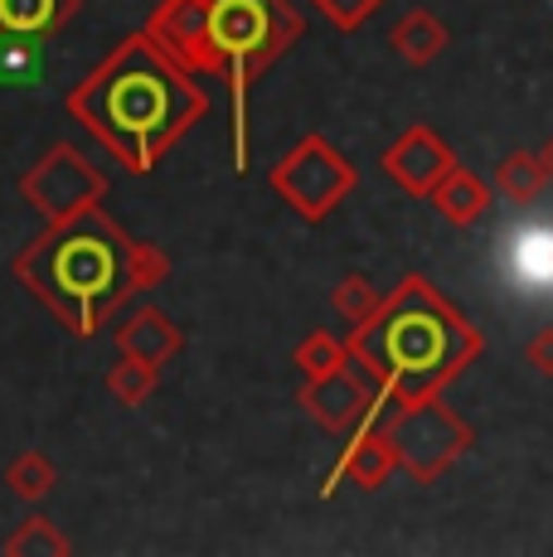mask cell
Returning <instances> with one entry per match:
<instances>
[{
    "label": "cell",
    "mask_w": 553,
    "mask_h": 557,
    "mask_svg": "<svg viewBox=\"0 0 553 557\" xmlns=\"http://www.w3.org/2000/svg\"><path fill=\"white\" fill-rule=\"evenodd\" d=\"M69 112L132 170H151L205 116V92L151 35H132L73 88Z\"/></svg>",
    "instance_id": "1"
},
{
    "label": "cell",
    "mask_w": 553,
    "mask_h": 557,
    "mask_svg": "<svg viewBox=\"0 0 553 557\" xmlns=\"http://www.w3.org/2000/svg\"><path fill=\"white\" fill-rule=\"evenodd\" d=\"M349 355L365 363L389 393V403L438 398L446 383L481 355V330L462 315L432 282L408 276L349 339Z\"/></svg>",
    "instance_id": "2"
},
{
    "label": "cell",
    "mask_w": 553,
    "mask_h": 557,
    "mask_svg": "<svg viewBox=\"0 0 553 557\" xmlns=\"http://www.w3.org/2000/svg\"><path fill=\"white\" fill-rule=\"evenodd\" d=\"M15 276L78 335H93L98 320L136 286V248L108 213L83 209L25 248Z\"/></svg>",
    "instance_id": "3"
},
{
    "label": "cell",
    "mask_w": 553,
    "mask_h": 557,
    "mask_svg": "<svg viewBox=\"0 0 553 557\" xmlns=\"http://www.w3.org/2000/svg\"><path fill=\"white\" fill-rule=\"evenodd\" d=\"M219 73L233 92V165H248V83L302 35V20L282 0H209Z\"/></svg>",
    "instance_id": "4"
},
{
    "label": "cell",
    "mask_w": 553,
    "mask_h": 557,
    "mask_svg": "<svg viewBox=\"0 0 553 557\" xmlns=\"http://www.w3.org/2000/svg\"><path fill=\"white\" fill-rule=\"evenodd\" d=\"M384 436L393 442V451H398V466L418 480H438L442 470L471 446V426H466L452 407H442L438 398L398 403Z\"/></svg>",
    "instance_id": "5"
},
{
    "label": "cell",
    "mask_w": 553,
    "mask_h": 557,
    "mask_svg": "<svg viewBox=\"0 0 553 557\" xmlns=\"http://www.w3.org/2000/svg\"><path fill=\"white\" fill-rule=\"evenodd\" d=\"M272 185L282 189V199L292 203V209H302L306 219H325L331 203L355 189V165L340 160L321 136H306V141L272 170Z\"/></svg>",
    "instance_id": "6"
},
{
    "label": "cell",
    "mask_w": 553,
    "mask_h": 557,
    "mask_svg": "<svg viewBox=\"0 0 553 557\" xmlns=\"http://www.w3.org/2000/svg\"><path fill=\"white\" fill-rule=\"evenodd\" d=\"M20 195L35 203L45 219L59 223V219H73V213H83V209H93V203H98L102 175L78 151L59 146V151H49L35 170H29L25 185H20Z\"/></svg>",
    "instance_id": "7"
},
{
    "label": "cell",
    "mask_w": 553,
    "mask_h": 557,
    "mask_svg": "<svg viewBox=\"0 0 553 557\" xmlns=\"http://www.w3.org/2000/svg\"><path fill=\"white\" fill-rule=\"evenodd\" d=\"M302 403L311 407L316 422L335 426V432H349V426L369 422V412H374L379 403H389V393L379 388V379L365 369V363L355 359V369H331L321 373V379H311L302 388Z\"/></svg>",
    "instance_id": "8"
},
{
    "label": "cell",
    "mask_w": 553,
    "mask_h": 557,
    "mask_svg": "<svg viewBox=\"0 0 553 557\" xmlns=\"http://www.w3.org/2000/svg\"><path fill=\"white\" fill-rule=\"evenodd\" d=\"M146 35L161 45L185 73H219L214 29H209V0H161Z\"/></svg>",
    "instance_id": "9"
},
{
    "label": "cell",
    "mask_w": 553,
    "mask_h": 557,
    "mask_svg": "<svg viewBox=\"0 0 553 557\" xmlns=\"http://www.w3.org/2000/svg\"><path fill=\"white\" fill-rule=\"evenodd\" d=\"M384 170L393 175L398 189H408V195H418V199H432V189L452 175L456 160L432 126H413V132L398 136V146L384 151Z\"/></svg>",
    "instance_id": "10"
},
{
    "label": "cell",
    "mask_w": 553,
    "mask_h": 557,
    "mask_svg": "<svg viewBox=\"0 0 553 557\" xmlns=\"http://www.w3.org/2000/svg\"><path fill=\"white\" fill-rule=\"evenodd\" d=\"M432 203H438V213H442L446 223L466 228V223H476L486 209H491V185H486L481 175H471V170L456 165L452 175H446L442 185L432 189Z\"/></svg>",
    "instance_id": "11"
},
{
    "label": "cell",
    "mask_w": 553,
    "mask_h": 557,
    "mask_svg": "<svg viewBox=\"0 0 553 557\" xmlns=\"http://www.w3.org/2000/svg\"><path fill=\"white\" fill-rule=\"evenodd\" d=\"M78 10V0H0V35H39L49 39Z\"/></svg>",
    "instance_id": "12"
},
{
    "label": "cell",
    "mask_w": 553,
    "mask_h": 557,
    "mask_svg": "<svg viewBox=\"0 0 553 557\" xmlns=\"http://www.w3.org/2000/svg\"><path fill=\"white\" fill-rule=\"evenodd\" d=\"M393 466H398V451H393V442L384 432H359L355 446L340 456V475L355 480V485H365V490L384 485V480L393 475Z\"/></svg>",
    "instance_id": "13"
},
{
    "label": "cell",
    "mask_w": 553,
    "mask_h": 557,
    "mask_svg": "<svg viewBox=\"0 0 553 557\" xmlns=\"http://www.w3.org/2000/svg\"><path fill=\"white\" fill-rule=\"evenodd\" d=\"M122 349L132 359H146V363H161V359H170L180 349V335L170 330V320H161L156 310H136L132 320L122 325Z\"/></svg>",
    "instance_id": "14"
},
{
    "label": "cell",
    "mask_w": 553,
    "mask_h": 557,
    "mask_svg": "<svg viewBox=\"0 0 553 557\" xmlns=\"http://www.w3.org/2000/svg\"><path fill=\"white\" fill-rule=\"evenodd\" d=\"M549 180H553L549 175V160L534 156V151H515V156H505L495 165V189L509 203H534L539 195H544Z\"/></svg>",
    "instance_id": "15"
},
{
    "label": "cell",
    "mask_w": 553,
    "mask_h": 557,
    "mask_svg": "<svg viewBox=\"0 0 553 557\" xmlns=\"http://www.w3.org/2000/svg\"><path fill=\"white\" fill-rule=\"evenodd\" d=\"M45 78V39L0 35V88H29Z\"/></svg>",
    "instance_id": "16"
},
{
    "label": "cell",
    "mask_w": 553,
    "mask_h": 557,
    "mask_svg": "<svg viewBox=\"0 0 553 557\" xmlns=\"http://www.w3.org/2000/svg\"><path fill=\"white\" fill-rule=\"evenodd\" d=\"M393 49H398L408 63H432L446 49L442 20L428 15V10H413V15H403L398 29H393Z\"/></svg>",
    "instance_id": "17"
},
{
    "label": "cell",
    "mask_w": 553,
    "mask_h": 557,
    "mask_svg": "<svg viewBox=\"0 0 553 557\" xmlns=\"http://www.w3.org/2000/svg\"><path fill=\"white\" fill-rule=\"evenodd\" d=\"M108 383H112V393H116L122 403H142L146 393H151V383H156V363L126 355V359L112 369V379H108Z\"/></svg>",
    "instance_id": "18"
},
{
    "label": "cell",
    "mask_w": 553,
    "mask_h": 557,
    "mask_svg": "<svg viewBox=\"0 0 553 557\" xmlns=\"http://www.w3.org/2000/svg\"><path fill=\"white\" fill-rule=\"evenodd\" d=\"M296 363H302L306 379H321V373H331L345 363V349H340L331 335H311L302 349H296Z\"/></svg>",
    "instance_id": "19"
},
{
    "label": "cell",
    "mask_w": 553,
    "mask_h": 557,
    "mask_svg": "<svg viewBox=\"0 0 553 557\" xmlns=\"http://www.w3.org/2000/svg\"><path fill=\"white\" fill-rule=\"evenodd\" d=\"M379 306H384V301H379V292H369L365 276H345V282H340V292H335V310H345L349 320H359V325H365V320L374 315Z\"/></svg>",
    "instance_id": "20"
},
{
    "label": "cell",
    "mask_w": 553,
    "mask_h": 557,
    "mask_svg": "<svg viewBox=\"0 0 553 557\" xmlns=\"http://www.w3.org/2000/svg\"><path fill=\"white\" fill-rule=\"evenodd\" d=\"M10 485H15L25 499H39L49 485H54V475H49L45 456H20L15 466H10Z\"/></svg>",
    "instance_id": "21"
},
{
    "label": "cell",
    "mask_w": 553,
    "mask_h": 557,
    "mask_svg": "<svg viewBox=\"0 0 553 557\" xmlns=\"http://www.w3.org/2000/svg\"><path fill=\"white\" fill-rule=\"evenodd\" d=\"M316 5H321L340 29H355V25H365V20L374 15V10L384 5V0H316Z\"/></svg>",
    "instance_id": "22"
},
{
    "label": "cell",
    "mask_w": 553,
    "mask_h": 557,
    "mask_svg": "<svg viewBox=\"0 0 553 557\" xmlns=\"http://www.w3.org/2000/svg\"><path fill=\"white\" fill-rule=\"evenodd\" d=\"M525 363H529V369H539L544 379H553V325L539 330V335L525 345Z\"/></svg>",
    "instance_id": "23"
},
{
    "label": "cell",
    "mask_w": 553,
    "mask_h": 557,
    "mask_svg": "<svg viewBox=\"0 0 553 557\" xmlns=\"http://www.w3.org/2000/svg\"><path fill=\"white\" fill-rule=\"evenodd\" d=\"M5 548H10V553H25V548H54V553H63L69 543H63V539H45V519H35L25 533H20V539H10Z\"/></svg>",
    "instance_id": "24"
},
{
    "label": "cell",
    "mask_w": 553,
    "mask_h": 557,
    "mask_svg": "<svg viewBox=\"0 0 553 557\" xmlns=\"http://www.w3.org/2000/svg\"><path fill=\"white\" fill-rule=\"evenodd\" d=\"M544 160H549V175H553V136H549V146H544Z\"/></svg>",
    "instance_id": "25"
}]
</instances>
